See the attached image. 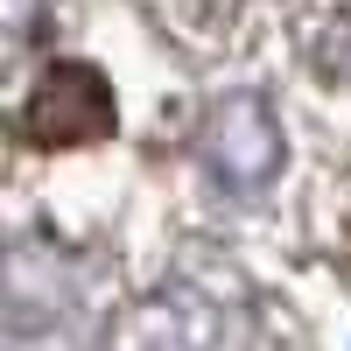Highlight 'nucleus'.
<instances>
[{"label": "nucleus", "instance_id": "nucleus-3", "mask_svg": "<svg viewBox=\"0 0 351 351\" xmlns=\"http://www.w3.org/2000/svg\"><path fill=\"white\" fill-rule=\"evenodd\" d=\"M204 155H211V169L225 176V183H239V190H260L274 176L281 162V127H274V112L260 106V99H225L211 120H204Z\"/></svg>", "mask_w": 351, "mask_h": 351}, {"label": "nucleus", "instance_id": "nucleus-2", "mask_svg": "<svg viewBox=\"0 0 351 351\" xmlns=\"http://www.w3.org/2000/svg\"><path fill=\"white\" fill-rule=\"evenodd\" d=\"M120 351H246V324L225 302H211L204 288H162L134 309V324Z\"/></svg>", "mask_w": 351, "mask_h": 351}, {"label": "nucleus", "instance_id": "nucleus-1", "mask_svg": "<svg viewBox=\"0 0 351 351\" xmlns=\"http://www.w3.org/2000/svg\"><path fill=\"white\" fill-rule=\"evenodd\" d=\"M21 134L36 148H84L112 134V92L92 64H49L21 106Z\"/></svg>", "mask_w": 351, "mask_h": 351}]
</instances>
